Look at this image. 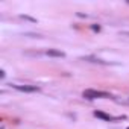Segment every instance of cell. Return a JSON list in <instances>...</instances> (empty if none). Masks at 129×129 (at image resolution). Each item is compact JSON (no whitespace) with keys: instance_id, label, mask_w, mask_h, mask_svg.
<instances>
[{"instance_id":"cell-3","label":"cell","mask_w":129,"mask_h":129,"mask_svg":"<svg viewBox=\"0 0 129 129\" xmlns=\"http://www.w3.org/2000/svg\"><path fill=\"white\" fill-rule=\"evenodd\" d=\"M46 55H47V56H55V58H64V52L56 50V49H49V50L46 52Z\"/></svg>"},{"instance_id":"cell-1","label":"cell","mask_w":129,"mask_h":129,"mask_svg":"<svg viewBox=\"0 0 129 129\" xmlns=\"http://www.w3.org/2000/svg\"><path fill=\"white\" fill-rule=\"evenodd\" d=\"M82 96H84L85 99H90V100H93V99H103V97H109V94H108V93H105V91H97V90H84Z\"/></svg>"},{"instance_id":"cell-2","label":"cell","mask_w":129,"mask_h":129,"mask_svg":"<svg viewBox=\"0 0 129 129\" xmlns=\"http://www.w3.org/2000/svg\"><path fill=\"white\" fill-rule=\"evenodd\" d=\"M12 88L18 90V91H23V93H35V91H40V87H37V85H17V84H12Z\"/></svg>"},{"instance_id":"cell-4","label":"cell","mask_w":129,"mask_h":129,"mask_svg":"<svg viewBox=\"0 0 129 129\" xmlns=\"http://www.w3.org/2000/svg\"><path fill=\"white\" fill-rule=\"evenodd\" d=\"M94 115H96L97 118H102V120H106V121L115 120L114 117H111V115H108V114H105V112H102V111H94Z\"/></svg>"}]
</instances>
